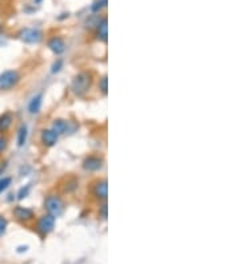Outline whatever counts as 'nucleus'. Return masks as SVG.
Returning a JSON list of instances; mask_svg holds the SVG:
<instances>
[{"label":"nucleus","mask_w":240,"mask_h":264,"mask_svg":"<svg viewBox=\"0 0 240 264\" xmlns=\"http://www.w3.org/2000/svg\"><path fill=\"white\" fill-rule=\"evenodd\" d=\"M41 104H43V95L39 94V95L34 96L31 99L30 104H28V111H30L32 115L39 114L41 109Z\"/></svg>","instance_id":"12"},{"label":"nucleus","mask_w":240,"mask_h":264,"mask_svg":"<svg viewBox=\"0 0 240 264\" xmlns=\"http://www.w3.org/2000/svg\"><path fill=\"white\" fill-rule=\"evenodd\" d=\"M55 227V218L52 215H44V216H41L39 220H37L36 224V231L40 233L41 236H45V235H48V233L54 230Z\"/></svg>","instance_id":"5"},{"label":"nucleus","mask_w":240,"mask_h":264,"mask_svg":"<svg viewBox=\"0 0 240 264\" xmlns=\"http://www.w3.org/2000/svg\"><path fill=\"white\" fill-rule=\"evenodd\" d=\"M37 1H40V0H37Z\"/></svg>","instance_id":"24"},{"label":"nucleus","mask_w":240,"mask_h":264,"mask_svg":"<svg viewBox=\"0 0 240 264\" xmlns=\"http://www.w3.org/2000/svg\"><path fill=\"white\" fill-rule=\"evenodd\" d=\"M7 148V139L4 136H0V154Z\"/></svg>","instance_id":"21"},{"label":"nucleus","mask_w":240,"mask_h":264,"mask_svg":"<svg viewBox=\"0 0 240 264\" xmlns=\"http://www.w3.org/2000/svg\"><path fill=\"white\" fill-rule=\"evenodd\" d=\"M92 84V76L88 72L77 73L72 80V91L75 95L83 96L90 91Z\"/></svg>","instance_id":"1"},{"label":"nucleus","mask_w":240,"mask_h":264,"mask_svg":"<svg viewBox=\"0 0 240 264\" xmlns=\"http://www.w3.org/2000/svg\"><path fill=\"white\" fill-rule=\"evenodd\" d=\"M12 214L20 222H28V220H31L34 219V211L30 210V208H26V207H22V205H18L14 211H12Z\"/></svg>","instance_id":"7"},{"label":"nucleus","mask_w":240,"mask_h":264,"mask_svg":"<svg viewBox=\"0 0 240 264\" xmlns=\"http://www.w3.org/2000/svg\"><path fill=\"white\" fill-rule=\"evenodd\" d=\"M94 195L102 200L107 199V182L105 180H100V182L96 183L95 187H94Z\"/></svg>","instance_id":"13"},{"label":"nucleus","mask_w":240,"mask_h":264,"mask_svg":"<svg viewBox=\"0 0 240 264\" xmlns=\"http://www.w3.org/2000/svg\"><path fill=\"white\" fill-rule=\"evenodd\" d=\"M69 126H71V123L69 122H67V120H55L54 124H52V128L51 130H54L58 135H60V133H67V132H72L73 130L72 128H69Z\"/></svg>","instance_id":"11"},{"label":"nucleus","mask_w":240,"mask_h":264,"mask_svg":"<svg viewBox=\"0 0 240 264\" xmlns=\"http://www.w3.org/2000/svg\"><path fill=\"white\" fill-rule=\"evenodd\" d=\"M105 5H107V0H98V1H95L94 5H92V11H94V12H98V11H100V9L105 7Z\"/></svg>","instance_id":"17"},{"label":"nucleus","mask_w":240,"mask_h":264,"mask_svg":"<svg viewBox=\"0 0 240 264\" xmlns=\"http://www.w3.org/2000/svg\"><path fill=\"white\" fill-rule=\"evenodd\" d=\"M27 135H28V130L27 126H22V127L19 128L18 131V146L23 147L26 144V141H27Z\"/></svg>","instance_id":"15"},{"label":"nucleus","mask_w":240,"mask_h":264,"mask_svg":"<svg viewBox=\"0 0 240 264\" xmlns=\"http://www.w3.org/2000/svg\"><path fill=\"white\" fill-rule=\"evenodd\" d=\"M19 37L27 44H37L43 39V33L36 28H24L19 32Z\"/></svg>","instance_id":"4"},{"label":"nucleus","mask_w":240,"mask_h":264,"mask_svg":"<svg viewBox=\"0 0 240 264\" xmlns=\"http://www.w3.org/2000/svg\"><path fill=\"white\" fill-rule=\"evenodd\" d=\"M28 192H30V187L26 186V188L23 187L22 190H20V191H19V194H18L19 199H24V198H27Z\"/></svg>","instance_id":"20"},{"label":"nucleus","mask_w":240,"mask_h":264,"mask_svg":"<svg viewBox=\"0 0 240 264\" xmlns=\"http://www.w3.org/2000/svg\"><path fill=\"white\" fill-rule=\"evenodd\" d=\"M3 171H4V167H3V168H0V173L3 172Z\"/></svg>","instance_id":"23"},{"label":"nucleus","mask_w":240,"mask_h":264,"mask_svg":"<svg viewBox=\"0 0 240 264\" xmlns=\"http://www.w3.org/2000/svg\"><path fill=\"white\" fill-rule=\"evenodd\" d=\"M99 87L100 90H102V92L105 95V94H107V76H103V78L100 79Z\"/></svg>","instance_id":"19"},{"label":"nucleus","mask_w":240,"mask_h":264,"mask_svg":"<svg viewBox=\"0 0 240 264\" xmlns=\"http://www.w3.org/2000/svg\"><path fill=\"white\" fill-rule=\"evenodd\" d=\"M58 137H59V135L54 130H43V132H41V141L47 147L55 146L56 141H58Z\"/></svg>","instance_id":"9"},{"label":"nucleus","mask_w":240,"mask_h":264,"mask_svg":"<svg viewBox=\"0 0 240 264\" xmlns=\"http://www.w3.org/2000/svg\"><path fill=\"white\" fill-rule=\"evenodd\" d=\"M20 82V73L16 69H7L0 73V91H9Z\"/></svg>","instance_id":"2"},{"label":"nucleus","mask_w":240,"mask_h":264,"mask_svg":"<svg viewBox=\"0 0 240 264\" xmlns=\"http://www.w3.org/2000/svg\"><path fill=\"white\" fill-rule=\"evenodd\" d=\"M83 167H84V169H87V171H91V172L99 171V169L103 167V159L99 158V156L91 155L83 162Z\"/></svg>","instance_id":"6"},{"label":"nucleus","mask_w":240,"mask_h":264,"mask_svg":"<svg viewBox=\"0 0 240 264\" xmlns=\"http://www.w3.org/2000/svg\"><path fill=\"white\" fill-rule=\"evenodd\" d=\"M44 207L45 210L48 211V214L52 215L54 218L59 216V215L64 211L63 200L60 199L59 196L56 195L47 196V199H45L44 201Z\"/></svg>","instance_id":"3"},{"label":"nucleus","mask_w":240,"mask_h":264,"mask_svg":"<svg viewBox=\"0 0 240 264\" xmlns=\"http://www.w3.org/2000/svg\"><path fill=\"white\" fill-rule=\"evenodd\" d=\"M12 122H14V115L12 112H4V114L0 115V133L8 131L9 127L12 126Z\"/></svg>","instance_id":"10"},{"label":"nucleus","mask_w":240,"mask_h":264,"mask_svg":"<svg viewBox=\"0 0 240 264\" xmlns=\"http://www.w3.org/2000/svg\"><path fill=\"white\" fill-rule=\"evenodd\" d=\"M48 47L55 55H62L66 51V43L62 37L54 36L48 41Z\"/></svg>","instance_id":"8"},{"label":"nucleus","mask_w":240,"mask_h":264,"mask_svg":"<svg viewBox=\"0 0 240 264\" xmlns=\"http://www.w3.org/2000/svg\"><path fill=\"white\" fill-rule=\"evenodd\" d=\"M108 36V26H107V19H102V22L98 23V37L102 41H107Z\"/></svg>","instance_id":"14"},{"label":"nucleus","mask_w":240,"mask_h":264,"mask_svg":"<svg viewBox=\"0 0 240 264\" xmlns=\"http://www.w3.org/2000/svg\"><path fill=\"white\" fill-rule=\"evenodd\" d=\"M5 230H7V220H5L4 216L0 215V236L4 235Z\"/></svg>","instance_id":"18"},{"label":"nucleus","mask_w":240,"mask_h":264,"mask_svg":"<svg viewBox=\"0 0 240 264\" xmlns=\"http://www.w3.org/2000/svg\"><path fill=\"white\" fill-rule=\"evenodd\" d=\"M11 183H12V179L9 178V176H4V178H0V194H3V192L11 186Z\"/></svg>","instance_id":"16"},{"label":"nucleus","mask_w":240,"mask_h":264,"mask_svg":"<svg viewBox=\"0 0 240 264\" xmlns=\"http://www.w3.org/2000/svg\"><path fill=\"white\" fill-rule=\"evenodd\" d=\"M62 64H63V62H62V60H58V62H56V63L54 64V66H52V72H59L60 71V67H62Z\"/></svg>","instance_id":"22"}]
</instances>
